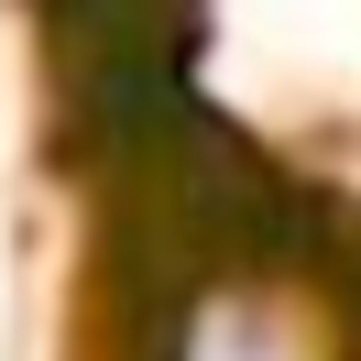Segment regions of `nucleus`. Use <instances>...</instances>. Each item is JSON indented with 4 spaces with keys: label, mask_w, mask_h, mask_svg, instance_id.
Wrapping results in <instances>:
<instances>
[{
    "label": "nucleus",
    "mask_w": 361,
    "mask_h": 361,
    "mask_svg": "<svg viewBox=\"0 0 361 361\" xmlns=\"http://www.w3.org/2000/svg\"><path fill=\"white\" fill-rule=\"evenodd\" d=\"M154 361H361V350L295 285V263H230L208 285H186V307L164 317Z\"/></svg>",
    "instance_id": "1"
}]
</instances>
